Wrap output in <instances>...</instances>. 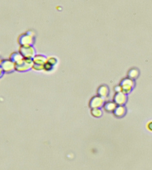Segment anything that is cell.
<instances>
[{
	"label": "cell",
	"instance_id": "1",
	"mask_svg": "<svg viewBox=\"0 0 152 170\" xmlns=\"http://www.w3.org/2000/svg\"><path fill=\"white\" fill-rule=\"evenodd\" d=\"M33 59L23 58L19 62L15 64V69L19 72H25L33 67Z\"/></svg>",
	"mask_w": 152,
	"mask_h": 170
},
{
	"label": "cell",
	"instance_id": "2",
	"mask_svg": "<svg viewBox=\"0 0 152 170\" xmlns=\"http://www.w3.org/2000/svg\"><path fill=\"white\" fill-rule=\"evenodd\" d=\"M19 53L23 56V58L28 59H33L35 56V50L32 46H21Z\"/></svg>",
	"mask_w": 152,
	"mask_h": 170
},
{
	"label": "cell",
	"instance_id": "3",
	"mask_svg": "<svg viewBox=\"0 0 152 170\" xmlns=\"http://www.w3.org/2000/svg\"><path fill=\"white\" fill-rule=\"evenodd\" d=\"M120 86L122 87V92L125 93V94H127V93H130L131 91L133 86H134V82H133V81L131 78H125V79L122 81Z\"/></svg>",
	"mask_w": 152,
	"mask_h": 170
},
{
	"label": "cell",
	"instance_id": "4",
	"mask_svg": "<svg viewBox=\"0 0 152 170\" xmlns=\"http://www.w3.org/2000/svg\"><path fill=\"white\" fill-rule=\"evenodd\" d=\"M33 42V37L30 35L28 33L22 34L19 37V43L21 46H32Z\"/></svg>",
	"mask_w": 152,
	"mask_h": 170
},
{
	"label": "cell",
	"instance_id": "5",
	"mask_svg": "<svg viewBox=\"0 0 152 170\" xmlns=\"http://www.w3.org/2000/svg\"><path fill=\"white\" fill-rule=\"evenodd\" d=\"M104 104V98L101 96H94L91 99L89 102V106L91 107V109L93 108H100Z\"/></svg>",
	"mask_w": 152,
	"mask_h": 170
},
{
	"label": "cell",
	"instance_id": "6",
	"mask_svg": "<svg viewBox=\"0 0 152 170\" xmlns=\"http://www.w3.org/2000/svg\"><path fill=\"white\" fill-rule=\"evenodd\" d=\"M127 101L126 94L123 92L116 93L114 97H113V101L116 103L117 105H123Z\"/></svg>",
	"mask_w": 152,
	"mask_h": 170
},
{
	"label": "cell",
	"instance_id": "7",
	"mask_svg": "<svg viewBox=\"0 0 152 170\" xmlns=\"http://www.w3.org/2000/svg\"><path fill=\"white\" fill-rule=\"evenodd\" d=\"M1 67L4 72L11 73V72L15 69V63H13L11 60H10V61H8V60L3 61L1 64Z\"/></svg>",
	"mask_w": 152,
	"mask_h": 170
},
{
	"label": "cell",
	"instance_id": "8",
	"mask_svg": "<svg viewBox=\"0 0 152 170\" xmlns=\"http://www.w3.org/2000/svg\"><path fill=\"white\" fill-rule=\"evenodd\" d=\"M126 110L123 105H118L115 108V110L113 111V114L117 116V117H122L126 114Z\"/></svg>",
	"mask_w": 152,
	"mask_h": 170
},
{
	"label": "cell",
	"instance_id": "9",
	"mask_svg": "<svg viewBox=\"0 0 152 170\" xmlns=\"http://www.w3.org/2000/svg\"><path fill=\"white\" fill-rule=\"evenodd\" d=\"M47 61V58L43 55H36L33 58V64L44 65Z\"/></svg>",
	"mask_w": 152,
	"mask_h": 170
},
{
	"label": "cell",
	"instance_id": "10",
	"mask_svg": "<svg viewBox=\"0 0 152 170\" xmlns=\"http://www.w3.org/2000/svg\"><path fill=\"white\" fill-rule=\"evenodd\" d=\"M117 107V104L114 101H108L104 104V109L108 112H113Z\"/></svg>",
	"mask_w": 152,
	"mask_h": 170
},
{
	"label": "cell",
	"instance_id": "11",
	"mask_svg": "<svg viewBox=\"0 0 152 170\" xmlns=\"http://www.w3.org/2000/svg\"><path fill=\"white\" fill-rule=\"evenodd\" d=\"M98 95H99L100 96H101V97L103 98H105L107 96H108V88L107 86H101L100 87L99 89H98Z\"/></svg>",
	"mask_w": 152,
	"mask_h": 170
},
{
	"label": "cell",
	"instance_id": "12",
	"mask_svg": "<svg viewBox=\"0 0 152 170\" xmlns=\"http://www.w3.org/2000/svg\"><path fill=\"white\" fill-rule=\"evenodd\" d=\"M23 56L20 53H13L12 55H11V60L13 61V63H18L20 61H22V60L23 59Z\"/></svg>",
	"mask_w": 152,
	"mask_h": 170
},
{
	"label": "cell",
	"instance_id": "13",
	"mask_svg": "<svg viewBox=\"0 0 152 170\" xmlns=\"http://www.w3.org/2000/svg\"><path fill=\"white\" fill-rule=\"evenodd\" d=\"M138 75H139V72H138L137 69H132L129 71V73H128V77L131 78V79H134V78L137 77Z\"/></svg>",
	"mask_w": 152,
	"mask_h": 170
},
{
	"label": "cell",
	"instance_id": "14",
	"mask_svg": "<svg viewBox=\"0 0 152 170\" xmlns=\"http://www.w3.org/2000/svg\"><path fill=\"white\" fill-rule=\"evenodd\" d=\"M91 114L95 117H100L103 114V112H102V111L100 108H93L91 110Z\"/></svg>",
	"mask_w": 152,
	"mask_h": 170
},
{
	"label": "cell",
	"instance_id": "15",
	"mask_svg": "<svg viewBox=\"0 0 152 170\" xmlns=\"http://www.w3.org/2000/svg\"><path fill=\"white\" fill-rule=\"evenodd\" d=\"M47 62H48L49 64L54 66V65L57 63V60L55 58H53V57H49V58H47Z\"/></svg>",
	"mask_w": 152,
	"mask_h": 170
},
{
	"label": "cell",
	"instance_id": "16",
	"mask_svg": "<svg viewBox=\"0 0 152 170\" xmlns=\"http://www.w3.org/2000/svg\"><path fill=\"white\" fill-rule=\"evenodd\" d=\"M53 69V65L49 64L48 62H47L44 64V70L46 71H51Z\"/></svg>",
	"mask_w": 152,
	"mask_h": 170
},
{
	"label": "cell",
	"instance_id": "17",
	"mask_svg": "<svg viewBox=\"0 0 152 170\" xmlns=\"http://www.w3.org/2000/svg\"><path fill=\"white\" fill-rule=\"evenodd\" d=\"M147 128H148V131H152V122H149L147 124Z\"/></svg>",
	"mask_w": 152,
	"mask_h": 170
},
{
	"label": "cell",
	"instance_id": "18",
	"mask_svg": "<svg viewBox=\"0 0 152 170\" xmlns=\"http://www.w3.org/2000/svg\"><path fill=\"white\" fill-rule=\"evenodd\" d=\"M115 91H116V93H120V92H122V87L121 86H117L116 87H115Z\"/></svg>",
	"mask_w": 152,
	"mask_h": 170
},
{
	"label": "cell",
	"instance_id": "19",
	"mask_svg": "<svg viewBox=\"0 0 152 170\" xmlns=\"http://www.w3.org/2000/svg\"><path fill=\"white\" fill-rule=\"evenodd\" d=\"M2 74H3V69H2V67H0V77L2 76Z\"/></svg>",
	"mask_w": 152,
	"mask_h": 170
},
{
	"label": "cell",
	"instance_id": "20",
	"mask_svg": "<svg viewBox=\"0 0 152 170\" xmlns=\"http://www.w3.org/2000/svg\"><path fill=\"white\" fill-rule=\"evenodd\" d=\"M2 61L1 60V58H0V65L2 64Z\"/></svg>",
	"mask_w": 152,
	"mask_h": 170
}]
</instances>
